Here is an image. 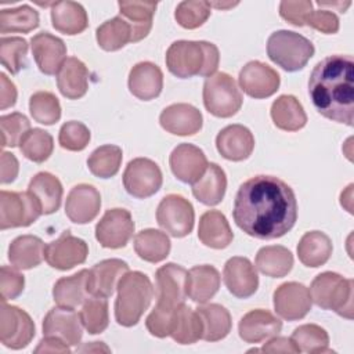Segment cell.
<instances>
[{"label":"cell","mask_w":354,"mask_h":354,"mask_svg":"<svg viewBox=\"0 0 354 354\" xmlns=\"http://www.w3.org/2000/svg\"><path fill=\"white\" fill-rule=\"evenodd\" d=\"M0 126H1V145L11 147V148L19 145L24 136L30 130L29 119L19 112L3 115L0 118Z\"/></svg>","instance_id":"51"},{"label":"cell","mask_w":354,"mask_h":354,"mask_svg":"<svg viewBox=\"0 0 354 354\" xmlns=\"http://www.w3.org/2000/svg\"><path fill=\"white\" fill-rule=\"evenodd\" d=\"M201 317L203 332L202 339L206 342H217L224 339L232 326L231 315L228 310L220 304L212 303L196 308Z\"/></svg>","instance_id":"38"},{"label":"cell","mask_w":354,"mask_h":354,"mask_svg":"<svg viewBox=\"0 0 354 354\" xmlns=\"http://www.w3.org/2000/svg\"><path fill=\"white\" fill-rule=\"evenodd\" d=\"M158 224L174 238L187 236L195 221V212L188 199L181 195H166L156 209Z\"/></svg>","instance_id":"9"},{"label":"cell","mask_w":354,"mask_h":354,"mask_svg":"<svg viewBox=\"0 0 354 354\" xmlns=\"http://www.w3.org/2000/svg\"><path fill=\"white\" fill-rule=\"evenodd\" d=\"M227 188V177L217 163H209L205 173L192 184L194 196L207 206L220 203Z\"/></svg>","instance_id":"31"},{"label":"cell","mask_w":354,"mask_h":354,"mask_svg":"<svg viewBox=\"0 0 354 354\" xmlns=\"http://www.w3.org/2000/svg\"><path fill=\"white\" fill-rule=\"evenodd\" d=\"M57 84L64 97L77 100L88 88V69L76 57H68L57 73Z\"/></svg>","instance_id":"29"},{"label":"cell","mask_w":354,"mask_h":354,"mask_svg":"<svg viewBox=\"0 0 354 354\" xmlns=\"http://www.w3.org/2000/svg\"><path fill=\"white\" fill-rule=\"evenodd\" d=\"M223 279L228 292L239 299L250 297L259 288V277L254 266L249 259L241 256L227 260L223 271Z\"/></svg>","instance_id":"18"},{"label":"cell","mask_w":354,"mask_h":354,"mask_svg":"<svg viewBox=\"0 0 354 354\" xmlns=\"http://www.w3.org/2000/svg\"><path fill=\"white\" fill-rule=\"evenodd\" d=\"M270 59L288 72L303 69L314 55L313 43L292 30H277L267 40Z\"/></svg>","instance_id":"6"},{"label":"cell","mask_w":354,"mask_h":354,"mask_svg":"<svg viewBox=\"0 0 354 354\" xmlns=\"http://www.w3.org/2000/svg\"><path fill=\"white\" fill-rule=\"evenodd\" d=\"M220 53L209 41L177 40L166 51V66L177 77L212 76L218 68Z\"/></svg>","instance_id":"3"},{"label":"cell","mask_w":354,"mask_h":354,"mask_svg":"<svg viewBox=\"0 0 354 354\" xmlns=\"http://www.w3.org/2000/svg\"><path fill=\"white\" fill-rule=\"evenodd\" d=\"M28 191L37 199L43 214H51L59 209L64 189L54 174L48 171L37 173L30 180Z\"/></svg>","instance_id":"33"},{"label":"cell","mask_w":354,"mask_h":354,"mask_svg":"<svg viewBox=\"0 0 354 354\" xmlns=\"http://www.w3.org/2000/svg\"><path fill=\"white\" fill-rule=\"evenodd\" d=\"M80 314L69 307H54L51 308L43 319V336H53L68 346H77L82 340Z\"/></svg>","instance_id":"16"},{"label":"cell","mask_w":354,"mask_h":354,"mask_svg":"<svg viewBox=\"0 0 354 354\" xmlns=\"http://www.w3.org/2000/svg\"><path fill=\"white\" fill-rule=\"evenodd\" d=\"M29 111L37 123L46 126L57 123L61 118L59 101L50 91H37L32 94L29 98Z\"/></svg>","instance_id":"48"},{"label":"cell","mask_w":354,"mask_h":354,"mask_svg":"<svg viewBox=\"0 0 354 354\" xmlns=\"http://www.w3.org/2000/svg\"><path fill=\"white\" fill-rule=\"evenodd\" d=\"M160 126L176 136H192L202 129V113L191 104H171L159 116Z\"/></svg>","instance_id":"24"},{"label":"cell","mask_w":354,"mask_h":354,"mask_svg":"<svg viewBox=\"0 0 354 354\" xmlns=\"http://www.w3.org/2000/svg\"><path fill=\"white\" fill-rule=\"evenodd\" d=\"M51 22L55 30L64 35H79L88 26V17L76 1H57L51 7Z\"/></svg>","instance_id":"30"},{"label":"cell","mask_w":354,"mask_h":354,"mask_svg":"<svg viewBox=\"0 0 354 354\" xmlns=\"http://www.w3.org/2000/svg\"><path fill=\"white\" fill-rule=\"evenodd\" d=\"M282 329V322L272 313L257 308L242 317L238 325L239 336L246 343H260L277 336Z\"/></svg>","instance_id":"25"},{"label":"cell","mask_w":354,"mask_h":354,"mask_svg":"<svg viewBox=\"0 0 354 354\" xmlns=\"http://www.w3.org/2000/svg\"><path fill=\"white\" fill-rule=\"evenodd\" d=\"M119 15L131 26L133 43L148 36L152 28V18L156 10L155 1H119Z\"/></svg>","instance_id":"34"},{"label":"cell","mask_w":354,"mask_h":354,"mask_svg":"<svg viewBox=\"0 0 354 354\" xmlns=\"http://www.w3.org/2000/svg\"><path fill=\"white\" fill-rule=\"evenodd\" d=\"M22 155L36 163H43L50 158L54 149V141L50 133L43 129H30L19 142Z\"/></svg>","instance_id":"45"},{"label":"cell","mask_w":354,"mask_h":354,"mask_svg":"<svg viewBox=\"0 0 354 354\" xmlns=\"http://www.w3.org/2000/svg\"><path fill=\"white\" fill-rule=\"evenodd\" d=\"M39 26V12L28 4L17 8L1 10L0 32L1 33H28Z\"/></svg>","instance_id":"44"},{"label":"cell","mask_w":354,"mask_h":354,"mask_svg":"<svg viewBox=\"0 0 354 354\" xmlns=\"http://www.w3.org/2000/svg\"><path fill=\"white\" fill-rule=\"evenodd\" d=\"M18 160L17 158L10 153V152H3L1 153V183L8 184L15 180L18 176Z\"/></svg>","instance_id":"59"},{"label":"cell","mask_w":354,"mask_h":354,"mask_svg":"<svg viewBox=\"0 0 354 354\" xmlns=\"http://www.w3.org/2000/svg\"><path fill=\"white\" fill-rule=\"evenodd\" d=\"M127 271V263L120 259H106L97 263L91 270H88V293L93 296L109 297L115 292L119 279Z\"/></svg>","instance_id":"23"},{"label":"cell","mask_w":354,"mask_h":354,"mask_svg":"<svg viewBox=\"0 0 354 354\" xmlns=\"http://www.w3.org/2000/svg\"><path fill=\"white\" fill-rule=\"evenodd\" d=\"M169 163L173 174L187 184H194L201 178L209 165L203 151L188 142H183L171 151Z\"/></svg>","instance_id":"19"},{"label":"cell","mask_w":354,"mask_h":354,"mask_svg":"<svg viewBox=\"0 0 354 354\" xmlns=\"http://www.w3.org/2000/svg\"><path fill=\"white\" fill-rule=\"evenodd\" d=\"M35 336V324L29 314L17 306L1 301L0 342L12 350L26 347Z\"/></svg>","instance_id":"11"},{"label":"cell","mask_w":354,"mask_h":354,"mask_svg":"<svg viewBox=\"0 0 354 354\" xmlns=\"http://www.w3.org/2000/svg\"><path fill=\"white\" fill-rule=\"evenodd\" d=\"M163 87V73L158 65L149 61L136 64L129 73L130 93L142 100L149 101L156 98Z\"/></svg>","instance_id":"26"},{"label":"cell","mask_w":354,"mask_h":354,"mask_svg":"<svg viewBox=\"0 0 354 354\" xmlns=\"http://www.w3.org/2000/svg\"><path fill=\"white\" fill-rule=\"evenodd\" d=\"M0 108L7 109L17 102V88L15 84L4 73H0Z\"/></svg>","instance_id":"58"},{"label":"cell","mask_w":354,"mask_h":354,"mask_svg":"<svg viewBox=\"0 0 354 354\" xmlns=\"http://www.w3.org/2000/svg\"><path fill=\"white\" fill-rule=\"evenodd\" d=\"M88 254L87 243L73 236L69 231H64L55 241L46 245L44 260L50 267L66 271L86 261Z\"/></svg>","instance_id":"14"},{"label":"cell","mask_w":354,"mask_h":354,"mask_svg":"<svg viewBox=\"0 0 354 354\" xmlns=\"http://www.w3.org/2000/svg\"><path fill=\"white\" fill-rule=\"evenodd\" d=\"M220 281V274L213 266H195L187 272V296L195 303L205 304L218 292Z\"/></svg>","instance_id":"27"},{"label":"cell","mask_w":354,"mask_h":354,"mask_svg":"<svg viewBox=\"0 0 354 354\" xmlns=\"http://www.w3.org/2000/svg\"><path fill=\"white\" fill-rule=\"evenodd\" d=\"M28 41L19 36L1 37L0 40V58L3 66L15 75L26 66Z\"/></svg>","instance_id":"49"},{"label":"cell","mask_w":354,"mask_h":354,"mask_svg":"<svg viewBox=\"0 0 354 354\" xmlns=\"http://www.w3.org/2000/svg\"><path fill=\"white\" fill-rule=\"evenodd\" d=\"M134 250L140 259L148 263H159L170 253V239L159 230L147 228L134 236Z\"/></svg>","instance_id":"39"},{"label":"cell","mask_w":354,"mask_h":354,"mask_svg":"<svg viewBox=\"0 0 354 354\" xmlns=\"http://www.w3.org/2000/svg\"><path fill=\"white\" fill-rule=\"evenodd\" d=\"M238 3H209L210 7H216V8H230L236 6Z\"/></svg>","instance_id":"61"},{"label":"cell","mask_w":354,"mask_h":354,"mask_svg":"<svg viewBox=\"0 0 354 354\" xmlns=\"http://www.w3.org/2000/svg\"><path fill=\"white\" fill-rule=\"evenodd\" d=\"M88 270H82L71 277L59 278L53 288V297L58 306L75 308L84 303L88 295L87 289Z\"/></svg>","instance_id":"36"},{"label":"cell","mask_w":354,"mask_h":354,"mask_svg":"<svg viewBox=\"0 0 354 354\" xmlns=\"http://www.w3.org/2000/svg\"><path fill=\"white\" fill-rule=\"evenodd\" d=\"M187 270L178 264L167 263L158 268L155 274L156 306L176 310L187 297Z\"/></svg>","instance_id":"12"},{"label":"cell","mask_w":354,"mask_h":354,"mask_svg":"<svg viewBox=\"0 0 354 354\" xmlns=\"http://www.w3.org/2000/svg\"><path fill=\"white\" fill-rule=\"evenodd\" d=\"M25 286V278L17 270L8 266L1 267L0 274V290H1V301L17 299Z\"/></svg>","instance_id":"55"},{"label":"cell","mask_w":354,"mask_h":354,"mask_svg":"<svg viewBox=\"0 0 354 354\" xmlns=\"http://www.w3.org/2000/svg\"><path fill=\"white\" fill-rule=\"evenodd\" d=\"M101 207V195L94 185H75L65 202V214L76 224H87L93 221Z\"/></svg>","instance_id":"20"},{"label":"cell","mask_w":354,"mask_h":354,"mask_svg":"<svg viewBox=\"0 0 354 354\" xmlns=\"http://www.w3.org/2000/svg\"><path fill=\"white\" fill-rule=\"evenodd\" d=\"M308 93L313 105L322 116L337 123L353 126V57L335 54L319 61L310 75Z\"/></svg>","instance_id":"2"},{"label":"cell","mask_w":354,"mask_h":354,"mask_svg":"<svg viewBox=\"0 0 354 354\" xmlns=\"http://www.w3.org/2000/svg\"><path fill=\"white\" fill-rule=\"evenodd\" d=\"M115 318L122 326H134L148 310L153 299V286L149 278L140 271H127L118 282Z\"/></svg>","instance_id":"4"},{"label":"cell","mask_w":354,"mask_h":354,"mask_svg":"<svg viewBox=\"0 0 354 354\" xmlns=\"http://www.w3.org/2000/svg\"><path fill=\"white\" fill-rule=\"evenodd\" d=\"M176 310H167V308L155 306L153 310L151 311V314L147 317V321H145L148 332L152 336H156V337L170 336Z\"/></svg>","instance_id":"54"},{"label":"cell","mask_w":354,"mask_h":354,"mask_svg":"<svg viewBox=\"0 0 354 354\" xmlns=\"http://www.w3.org/2000/svg\"><path fill=\"white\" fill-rule=\"evenodd\" d=\"M263 353H300L297 346L290 337L272 336L264 346L260 348Z\"/></svg>","instance_id":"57"},{"label":"cell","mask_w":354,"mask_h":354,"mask_svg":"<svg viewBox=\"0 0 354 354\" xmlns=\"http://www.w3.org/2000/svg\"><path fill=\"white\" fill-rule=\"evenodd\" d=\"M353 279L326 271L318 274L310 286L311 300L324 310H333L340 317L353 318Z\"/></svg>","instance_id":"5"},{"label":"cell","mask_w":354,"mask_h":354,"mask_svg":"<svg viewBox=\"0 0 354 354\" xmlns=\"http://www.w3.org/2000/svg\"><path fill=\"white\" fill-rule=\"evenodd\" d=\"M271 119L274 124L285 131H297L307 123V115L293 95H279L271 105Z\"/></svg>","instance_id":"35"},{"label":"cell","mask_w":354,"mask_h":354,"mask_svg":"<svg viewBox=\"0 0 354 354\" xmlns=\"http://www.w3.org/2000/svg\"><path fill=\"white\" fill-rule=\"evenodd\" d=\"M306 25L317 29L325 35H333L339 30V18L329 10H313L307 18Z\"/></svg>","instance_id":"56"},{"label":"cell","mask_w":354,"mask_h":354,"mask_svg":"<svg viewBox=\"0 0 354 354\" xmlns=\"http://www.w3.org/2000/svg\"><path fill=\"white\" fill-rule=\"evenodd\" d=\"M98 46L105 51H116L127 43H133V30L130 24L120 15L105 21L95 32Z\"/></svg>","instance_id":"42"},{"label":"cell","mask_w":354,"mask_h":354,"mask_svg":"<svg viewBox=\"0 0 354 354\" xmlns=\"http://www.w3.org/2000/svg\"><path fill=\"white\" fill-rule=\"evenodd\" d=\"M297 348L304 353H329V336L324 328L315 324H306L296 328L290 336Z\"/></svg>","instance_id":"46"},{"label":"cell","mask_w":354,"mask_h":354,"mask_svg":"<svg viewBox=\"0 0 354 354\" xmlns=\"http://www.w3.org/2000/svg\"><path fill=\"white\" fill-rule=\"evenodd\" d=\"M44 242L35 235H21L8 248V260L17 270H30L37 267L44 259Z\"/></svg>","instance_id":"32"},{"label":"cell","mask_w":354,"mask_h":354,"mask_svg":"<svg viewBox=\"0 0 354 354\" xmlns=\"http://www.w3.org/2000/svg\"><path fill=\"white\" fill-rule=\"evenodd\" d=\"M310 290L299 282H285L274 292V308L286 321L304 318L311 310Z\"/></svg>","instance_id":"15"},{"label":"cell","mask_w":354,"mask_h":354,"mask_svg":"<svg viewBox=\"0 0 354 354\" xmlns=\"http://www.w3.org/2000/svg\"><path fill=\"white\" fill-rule=\"evenodd\" d=\"M69 351L71 348L66 343L53 336H44V339H41L39 346L35 348V353H69Z\"/></svg>","instance_id":"60"},{"label":"cell","mask_w":354,"mask_h":354,"mask_svg":"<svg viewBox=\"0 0 354 354\" xmlns=\"http://www.w3.org/2000/svg\"><path fill=\"white\" fill-rule=\"evenodd\" d=\"M80 319L88 333L97 335L104 332L109 324L106 297H87L80 310Z\"/></svg>","instance_id":"47"},{"label":"cell","mask_w":354,"mask_h":354,"mask_svg":"<svg viewBox=\"0 0 354 354\" xmlns=\"http://www.w3.org/2000/svg\"><path fill=\"white\" fill-rule=\"evenodd\" d=\"M332 254V241L321 231L306 232L297 245L299 260L307 267L324 266Z\"/></svg>","instance_id":"37"},{"label":"cell","mask_w":354,"mask_h":354,"mask_svg":"<svg viewBox=\"0 0 354 354\" xmlns=\"http://www.w3.org/2000/svg\"><path fill=\"white\" fill-rule=\"evenodd\" d=\"M279 83L278 72L260 61L248 62L239 72V86L252 98L271 97Z\"/></svg>","instance_id":"17"},{"label":"cell","mask_w":354,"mask_h":354,"mask_svg":"<svg viewBox=\"0 0 354 354\" xmlns=\"http://www.w3.org/2000/svg\"><path fill=\"white\" fill-rule=\"evenodd\" d=\"M243 97L232 76L224 72L209 76L203 84L205 108L217 118H231L242 106Z\"/></svg>","instance_id":"7"},{"label":"cell","mask_w":354,"mask_h":354,"mask_svg":"<svg viewBox=\"0 0 354 354\" xmlns=\"http://www.w3.org/2000/svg\"><path fill=\"white\" fill-rule=\"evenodd\" d=\"M256 267L267 277L282 278L293 267V254L281 245L264 246L256 254Z\"/></svg>","instance_id":"40"},{"label":"cell","mask_w":354,"mask_h":354,"mask_svg":"<svg viewBox=\"0 0 354 354\" xmlns=\"http://www.w3.org/2000/svg\"><path fill=\"white\" fill-rule=\"evenodd\" d=\"M235 224L257 239H277L297 220L293 189L274 176H254L238 189L232 210Z\"/></svg>","instance_id":"1"},{"label":"cell","mask_w":354,"mask_h":354,"mask_svg":"<svg viewBox=\"0 0 354 354\" xmlns=\"http://www.w3.org/2000/svg\"><path fill=\"white\" fill-rule=\"evenodd\" d=\"M311 11L313 3L308 0H283L279 4V15L295 26H304Z\"/></svg>","instance_id":"53"},{"label":"cell","mask_w":354,"mask_h":354,"mask_svg":"<svg viewBox=\"0 0 354 354\" xmlns=\"http://www.w3.org/2000/svg\"><path fill=\"white\" fill-rule=\"evenodd\" d=\"M202 321L196 310L185 306L184 303L174 311L173 326L170 336L180 344H192L202 339Z\"/></svg>","instance_id":"41"},{"label":"cell","mask_w":354,"mask_h":354,"mask_svg":"<svg viewBox=\"0 0 354 354\" xmlns=\"http://www.w3.org/2000/svg\"><path fill=\"white\" fill-rule=\"evenodd\" d=\"M198 238L205 246L224 249L232 242L234 232L221 212L207 210L199 218Z\"/></svg>","instance_id":"28"},{"label":"cell","mask_w":354,"mask_h":354,"mask_svg":"<svg viewBox=\"0 0 354 354\" xmlns=\"http://www.w3.org/2000/svg\"><path fill=\"white\" fill-rule=\"evenodd\" d=\"M134 227L129 210L120 207L109 209L95 225V239L108 249L124 248L133 236Z\"/></svg>","instance_id":"13"},{"label":"cell","mask_w":354,"mask_h":354,"mask_svg":"<svg viewBox=\"0 0 354 354\" xmlns=\"http://www.w3.org/2000/svg\"><path fill=\"white\" fill-rule=\"evenodd\" d=\"M41 213L37 199L28 192L1 191L0 192V228L28 227L35 223Z\"/></svg>","instance_id":"8"},{"label":"cell","mask_w":354,"mask_h":354,"mask_svg":"<svg viewBox=\"0 0 354 354\" xmlns=\"http://www.w3.org/2000/svg\"><path fill=\"white\" fill-rule=\"evenodd\" d=\"M162 171L159 166L148 158H136L130 160L123 173V185L126 191L138 199L152 196L162 187Z\"/></svg>","instance_id":"10"},{"label":"cell","mask_w":354,"mask_h":354,"mask_svg":"<svg viewBox=\"0 0 354 354\" xmlns=\"http://www.w3.org/2000/svg\"><path fill=\"white\" fill-rule=\"evenodd\" d=\"M90 130L82 122L71 120L61 126L58 141L64 149L68 151H82L88 145Z\"/></svg>","instance_id":"52"},{"label":"cell","mask_w":354,"mask_h":354,"mask_svg":"<svg viewBox=\"0 0 354 354\" xmlns=\"http://www.w3.org/2000/svg\"><path fill=\"white\" fill-rule=\"evenodd\" d=\"M212 7L209 1L187 0L181 1L174 12L177 24L185 29H196L202 26L210 17Z\"/></svg>","instance_id":"50"},{"label":"cell","mask_w":354,"mask_h":354,"mask_svg":"<svg viewBox=\"0 0 354 354\" xmlns=\"http://www.w3.org/2000/svg\"><path fill=\"white\" fill-rule=\"evenodd\" d=\"M122 148L118 145L106 144L101 145L91 152L87 159V166L90 171L100 178L113 177L122 165Z\"/></svg>","instance_id":"43"},{"label":"cell","mask_w":354,"mask_h":354,"mask_svg":"<svg viewBox=\"0 0 354 354\" xmlns=\"http://www.w3.org/2000/svg\"><path fill=\"white\" fill-rule=\"evenodd\" d=\"M216 147L220 155L232 162H241L250 156L254 148L252 131L242 124H230L216 137Z\"/></svg>","instance_id":"22"},{"label":"cell","mask_w":354,"mask_h":354,"mask_svg":"<svg viewBox=\"0 0 354 354\" xmlns=\"http://www.w3.org/2000/svg\"><path fill=\"white\" fill-rule=\"evenodd\" d=\"M30 47L40 72L44 75L58 73L66 59V46L62 39L48 32H40L30 39Z\"/></svg>","instance_id":"21"}]
</instances>
